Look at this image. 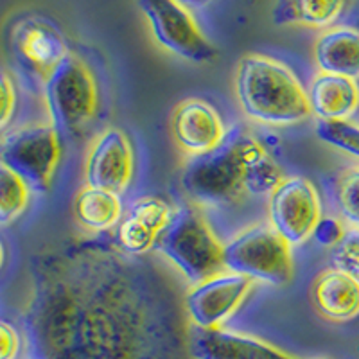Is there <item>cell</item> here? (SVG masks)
I'll list each match as a JSON object with an SVG mask.
<instances>
[{"label":"cell","mask_w":359,"mask_h":359,"mask_svg":"<svg viewBox=\"0 0 359 359\" xmlns=\"http://www.w3.org/2000/svg\"><path fill=\"white\" fill-rule=\"evenodd\" d=\"M282 180L280 168L261 140L236 128L214 151L191 158L182 185L198 203L224 207L248 194H271Z\"/></svg>","instance_id":"obj_1"},{"label":"cell","mask_w":359,"mask_h":359,"mask_svg":"<svg viewBox=\"0 0 359 359\" xmlns=\"http://www.w3.org/2000/svg\"><path fill=\"white\" fill-rule=\"evenodd\" d=\"M233 88L246 117L264 126L286 128L311 117L307 90L293 70L275 57L243 56L237 63Z\"/></svg>","instance_id":"obj_2"},{"label":"cell","mask_w":359,"mask_h":359,"mask_svg":"<svg viewBox=\"0 0 359 359\" xmlns=\"http://www.w3.org/2000/svg\"><path fill=\"white\" fill-rule=\"evenodd\" d=\"M223 246L205 217L192 207H180L160 233L155 248L192 284L224 271Z\"/></svg>","instance_id":"obj_3"},{"label":"cell","mask_w":359,"mask_h":359,"mask_svg":"<svg viewBox=\"0 0 359 359\" xmlns=\"http://www.w3.org/2000/svg\"><path fill=\"white\" fill-rule=\"evenodd\" d=\"M223 266L271 286H284L293 278L291 245L271 224H255L237 233L223 246Z\"/></svg>","instance_id":"obj_4"},{"label":"cell","mask_w":359,"mask_h":359,"mask_svg":"<svg viewBox=\"0 0 359 359\" xmlns=\"http://www.w3.org/2000/svg\"><path fill=\"white\" fill-rule=\"evenodd\" d=\"M49 123L62 133H76L94 118L99 94L94 74L81 57L69 54L43 81Z\"/></svg>","instance_id":"obj_5"},{"label":"cell","mask_w":359,"mask_h":359,"mask_svg":"<svg viewBox=\"0 0 359 359\" xmlns=\"http://www.w3.org/2000/svg\"><path fill=\"white\" fill-rule=\"evenodd\" d=\"M0 160L36 191H47L62 160L60 133L50 123L24 124L0 139Z\"/></svg>","instance_id":"obj_6"},{"label":"cell","mask_w":359,"mask_h":359,"mask_svg":"<svg viewBox=\"0 0 359 359\" xmlns=\"http://www.w3.org/2000/svg\"><path fill=\"white\" fill-rule=\"evenodd\" d=\"M139 8L163 49L198 65L216 57V47L205 36L185 4L175 0H142Z\"/></svg>","instance_id":"obj_7"},{"label":"cell","mask_w":359,"mask_h":359,"mask_svg":"<svg viewBox=\"0 0 359 359\" xmlns=\"http://www.w3.org/2000/svg\"><path fill=\"white\" fill-rule=\"evenodd\" d=\"M268 216L291 246L304 245L323 219L318 191L304 176L284 178L269 194Z\"/></svg>","instance_id":"obj_8"},{"label":"cell","mask_w":359,"mask_h":359,"mask_svg":"<svg viewBox=\"0 0 359 359\" xmlns=\"http://www.w3.org/2000/svg\"><path fill=\"white\" fill-rule=\"evenodd\" d=\"M252 290V280L232 271H221L194 284L185 298L189 318L196 329H221L233 316Z\"/></svg>","instance_id":"obj_9"},{"label":"cell","mask_w":359,"mask_h":359,"mask_svg":"<svg viewBox=\"0 0 359 359\" xmlns=\"http://www.w3.org/2000/svg\"><path fill=\"white\" fill-rule=\"evenodd\" d=\"M11 47L17 62L41 81L70 54L62 31L41 17H27L18 22L11 33Z\"/></svg>","instance_id":"obj_10"},{"label":"cell","mask_w":359,"mask_h":359,"mask_svg":"<svg viewBox=\"0 0 359 359\" xmlns=\"http://www.w3.org/2000/svg\"><path fill=\"white\" fill-rule=\"evenodd\" d=\"M133 169V147L128 135L118 128H108L92 142L86 156V185L121 194L130 187Z\"/></svg>","instance_id":"obj_11"},{"label":"cell","mask_w":359,"mask_h":359,"mask_svg":"<svg viewBox=\"0 0 359 359\" xmlns=\"http://www.w3.org/2000/svg\"><path fill=\"white\" fill-rule=\"evenodd\" d=\"M176 144L192 158L214 151L226 137V128L216 108L207 101L191 97L182 101L172 114Z\"/></svg>","instance_id":"obj_12"},{"label":"cell","mask_w":359,"mask_h":359,"mask_svg":"<svg viewBox=\"0 0 359 359\" xmlns=\"http://www.w3.org/2000/svg\"><path fill=\"white\" fill-rule=\"evenodd\" d=\"M192 359H297L253 336L221 329H196L191 332Z\"/></svg>","instance_id":"obj_13"},{"label":"cell","mask_w":359,"mask_h":359,"mask_svg":"<svg viewBox=\"0 0 359 359\" xmlns=\"http://www.w3.org/2000/svg\"><path fill=\"white\" fill-rule=\"evenodd\" d=\"M172 212L175 210L160 198L144 196L135 200L118 224L121 246L135 255L155 248L160 233L171 221Z\"/></svg>","instance_id":"obj_14"},{"label":"cell","mask_w":359,"mask_h":359,"mask_svg":"<svg viewBox=\"0 0 359 359\" xmlns=\"http://www.w3.org/2000/svg\"><path fill=\"white\" fill-rule=\"evenodd\" d=\"M307 101L318 123H351L359 110V85L354 79L320 72L307 88Z\"/></svg>","instance_id":"obj_15"},{"label":"cell","mask_w":359,"mask_h":359,"mask_svg":"<svg viewBox=\"0 0 359 359\" xmlns=\"http://www.w3.org/2000/svg\"><path fill=\"white\" fill-rule=\"evenodd\" d=\"M311 302L329 322H352L359 316V280L336 268L323 269L311 286Z\"/></svg>","instance_id":"obj_16"},{"label":"cell","mask_w":359,"mask_h":359,"mask_svg":"<svg viewBox=\"0 0 359 359\" xmlns=\"http://www.w3.org/2000/svg\"><path fill=\"white\" fill-rule=\"evenodd\" d=\"M314 62L320 72L359 79V29L332 25L314 43Z\"/></svg>","instance_id":"obj_17"},{"label":"cell","mask_w":359,"mask_h":359,"mask_svg":"<svg viewBox=\"0 0 359 359\" xmlns=\"http://www.w3.org/2000/svg\"><path fill=\"white\" fill-rule=\"evenodd\" d=\"M74 214L86 230L102 232L114 229L123 219L121 194L86 185L74 200Z\"/></svg>","instance_id":"obj_18"},{"label":"cell","mask_w":359,"mask_h":359,"mask_svg":"<svg viewBox=\"0 0 359 359\" xmlns=\"http://www.w3.org/2000/svg\"><path fill=\"white\" fill-rule=\"evenodd\" d=\"M345 2H320V0H284L273 9V24L306 25L329 29L341 17Z\"/></svg>","instance_id":"obj_19"},{"label":"cell","mask_w":359,"mask_h":359,"mask_svg":"<svg viewBox=\"0 0 359 359\" xmlns=\"http://www.w3.org/2000/svg\"><path fill=\"white\" fill-rule=\"evenodd\" d=\"M31 187L18 172L0 160V224L17 221L27 208Z\"/></svg>","instance_id":"obj_20"},{"label":"cell","mask_w":359,"mask_h":359,"mask_svg":"<svg viewBox=\"0 0 359 359\" xmlns=\"http://www.w3.org/2000/svg\"><path fill=\"white\" fill-rule=\"evenodd\" d=\"M334 201L339 216L359 229V165L343 169L334 185Z\"/></svg>","instance_id":"obj_21"},{"label":"cell","mask_w":359,"mask_h":359,"mask_svg":"<svg viewBox=\"0 0 359 359\" xmlns=\"http://www.w3.org/2000/svg\"><path fill=\"white\" fill-rule=\"evenodd\" d=\"M316 137L347 155L359 158V126L352 123H318Z\"/></svg>","instance_id":"obj_22"},{"label":"cell","mask_w":359,"mask_h":359,"mask_svg":"<svg viewBox=\"0 0 359 359\" xmlns=\"http://www.w3.org/2000/svg\"><path fill=\"white\" fill-rule=\"evenodd\" d=\"M331 268L359 280V229H348L331 250Z\"/></svg>","instance_id":"obj_23"},{"label":"cell","mask_w":359,"mask_h":359,"mask_svg":"<svg viewBox=\"0 0 359 359\" xmlns=\"http://www.w3.org/2000/svg\"><path fill=\"white\" fill-rule=\"evenodd\" d=\"M17 110V86L8 72L0 70V133L11 123Z\"/></svg>","instance_id":"obj_24"},{"label":"cell","mask_w":359,"mask_h":359,"mask_svg":"<svg viewBox=\"0 0 359 359\" xmlns=\"http://www.w3.org/2000/svg\"><path fill=\"white\" fill-rule=\"evenodd\" d=\"M20 336L11 323L0 320V359H18L20 355Z\"/></svg>","instance_id":"obj_25"},{"label":"cell","mask_w":359,"mask_h":359,"mask_svg":"<svg viewBox=\"0 0 359 359\" xmlns=\"http://www.w3.org/2000/svg\"><path fill=\"white\" fill-rule=\"evenodd\" d=\"M343 232H345V230L341 229V224H339L338 221L332 219V217H323V219L320 221L318 229H316L314 236H316V239H318L322 245L334 246L336 243L341 239Z\"/></svg>","instance_id":"obj_26"},{"label":"cell","mask_w":359,"mask_h":359,"mask_svg":"<svg viewBox=\"0 0 359 359\" xmlns=\"http://www.w3.org/2000/svg\"><path fill=\"white\" fill-rule=\"evenodd\" d=\"M4 266V245L0 241V268Z\"/></svg>","instance_id":"obj_27"},{"label":"cell","mask_w":359,"mask_h":359,"mask_svg":"<svg viewBox=\"0 0 359 359\" xmlns=\"http://www.w3.org/2000/svg\"><path fill=\"white\" fill-rule=\"evenodd\" d=\"M320 359H329V358H320Z\"/></svg>","instance_id":"obj_28"}]
</instances>
